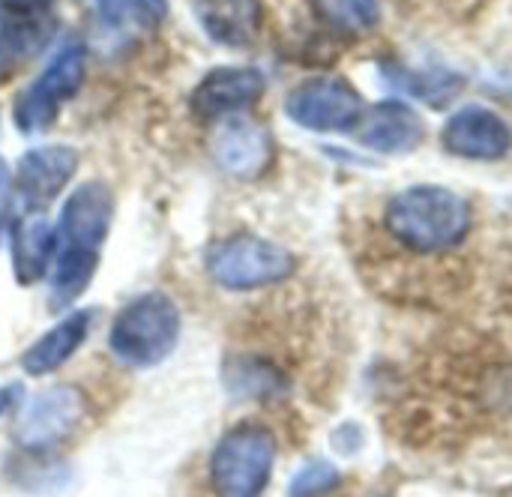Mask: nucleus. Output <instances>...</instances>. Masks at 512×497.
<instances>
[{"label":"nucleus","instance_id":"412c9836","mask_svg":"<svg viewBox=\"0 0 512 497\" xmlns=\"http://www.w3.org/2000/svg\"><path fill=\"white\" fill-rule=\"evenodd\" d=\"M93 3H96L102 21L111 24V27H126L129 21H141L129 0H93Z\"/></svg>","mask_w":512,"mask_h":497},{"label":"nucleus","instance_id":"2eb2a0df","mask_svg":"<svg viewBox=\"0 0 512 497\" xmlns=\"http://www.w3.org/2000/svg\"><path fill=\"white\" fill-rule=\"evenodd\" d=\"M90 324H93V312H87V309L66 315L60 324H54L45 336H39L21 354V369L30 378H42V375L57 372L84 345V339L90 333Z\"/></svg>","mask_w":512,"mask_h":497},{"label":"nucleus","instance_id":"9b49d317","mask_svg":"<svg viewBox=\"0 0 512 497\" xmlns=\"http://www.w3.org/2000/svg\"><path fill=\"white\" fill-rule=\"evenodd\" d=\"M357 135H360V144L375 153L405 156L423 144L426 123L411 105L399 99H384L363 114V120L357 123Z\"/></svg>","mask_w":512,"mask_h":497},{"label":"nucleus","instance_id":"dca6fc26","mask_svg":"<svg viewBox=\"0 0 512 497\" xmlns=\"http://www.w3.org/2000/svg\"><path fill=\"white\" fill-rule=\"evenodd\" d=\"M57 249V234L51 222L39 213H30L12 228V270L21 285H33L45 276L48 261Z\"/></svg>","mask_w":512,"mask_h":497},{"label":"nucleus","instance_id":"aec40b11","mask_svg":"<svg viewBox=\"0 0 512 497\" xmlns=\"http://www.w3.org/2000/svg\"><path fill=\"white\" fill-rule=\"evenodd\" d=\"M342 483V474L324 462V459H315V462H306L288 483V497H324L330 495L336 486Z\"/></svg>","mask_w":512,"mask_h":497},{"label":"nucleus","instance_id":"f257e3e1","mask_svg":"<svg viewBox=\"0 0 512 497\" xmlns=\"http://www.w3.org/2000/svg\"><path fill=\"white\" fill-rule=\"evenodd\" d=\"M384 225L405 249L417 255H438L456 249L468 237L471 204L447 186L420 183L387 201Z\"/></svg>","mask_w":512,"mask_h":497},{"label":"nucleus","instance_id":"4be33fe9","mask_svg":"<svg viewBox=\"0 0 512 497\" xmlns=\"http://www.w3.org/2000/svg\"><path fill=\"white\" fill-rule=\"evenodd\" d=\"M129 3L135 6L141 24H144V21H147V24H159V21L165 18V12H168V0H129Z\"/></svg>","mask_w":512,"mask_h":497},{"label":"nucleus","instance_id":"4468645a","mask_svg":"<svg viewBox=\"0 0 512 497\" xmlns=\"http://www.w3.org/2000/svg\"><path fill=\"white\" fill-rule=\"evenodd\" d=\"M201 30L225 48H249L264 27L261 0H192Z\"/></svg>","mask_w":512,"mask_h":497},{"label":"nucleus","instance_id":"39448f33","mask_svg":"<svg viewBox=\"0 0 512 497\" xmlns=\"http://www.w3.org/2000/svg\"><path fill=\"white\" fill-rule=\"evenodd\" d=\"M285 111L312 132H351L363 120V96L342 75H315L288 93Z\"/></svg>","mask_w":512,"mask_h":497},{"label":"nucleus","instance_id":"f3484780","mask_svg":"<svg viewBox=\"0 0 512 497\" xmlns=\"http://www.w3.org/2000/svg\"><path fill=\"white\" fill-rule=\"evenodd\" d=\"M381 75L393 90L408 93L411 99H420L432 108L450 105L465 87V78L453 69H411L402 63H384Z\"/></svg>","mask_w":512,"mask_h":497},{"label":"nucleus","instance_id":"f03ea898","mask_svg":"<svg viewBox=\"0 0 512 497\" xmlns=\"http://www.w3.org/2000/svg\"><path fill=\"white\" fill-rule=\"evenodd\" d=\"M276 435L261 423L231 426L210 453V486L216 497H261L276 465Z\"/></svg>","mask_w":512,"mask_h":497},{"label":"nucleus","instance_id":"6e6552de","mask_svg":"<svg viewBox=\"0 0 512 497\" xmlns=\"http://www.w3.org/2000/svg\"><path fill=\"white\" fill-rule=\"evenodd\" d=\"M114 219V192L99 183H81L60 213V237H63V255L78 258H99V246L108 237Z\"/></svg>","mask_w":512,"mask_h":497},{"label":"nucleus","instance_id":"b1692460","mask_svg":"<svg viewBox=\"0 0 512 497\" xmlns=\"http://www.w3.org/2000/svg\"><path fill=\"white\" fill-rule=\"evenodd\" d=\"M15 405H21V390L18 387H0V417L6 411H12Z\"/></svg>","mask_w":512,"mask_h":497},{"label":"nucleus","instance_id":"20e7f679","mask_svg":"<svg viewBox=\"0 0 512 497\" xmlns=\"http://www.w3.org/2000/svg\"><path fill=\"white\" fill-rule=\"evenodd\" d=\"M207 273L225 291H255L285 282L297 261L294 255L264 237H228L207 249Z\"/></svg>","mask_w":512,"mask_h":497},{"label":"nucleus","instance_id":"a211bd4d","mask_svg":"<svg viewBox=\"0 0 512 497\" xmlns=\"http://www.w3.org/2000/svg\"><path fill=\"white\" fill-rule=\"evenodd\" d=\"M225 387L231 390V396L237 399H279L288 390L285 375L267 363V360H255V357H237L225 363Z\"/></svg>","mask_w":512,"mask_h":497},{"label":"nucleus","instance_id":"1a4fd4ad","mask_svg":"<svg viewBox=\"0 0 512 497\" xmlns=\"http://www.w3.org/2000/svg\"><path fill=\"white\" fill-rule=\"evenodd\" d=\"M441 144L459 159L498 162L512 150V129L498 111L486 105H465L444 123Z\"/></svg>","mask_w":512,"mask_h":497},{"label":"nucleus","instance_id":"5701e85b","mask_svg":"<svg viewBox=\"0 0 512 497\" xmlns=\"http://www.w3.org/2000/svg\"><path fill=\"white\" fill-rule=\"evenodd\" d=\"M9 204H12V177H9L6 162L0 159V234H3L6 219H9Z\"/></svg>","mask_w":512,"mask_h":497},{"label":"nucleus","instance_id":"0eeeda50","mask_svg":"<svg viewBox=\"0 0 512 497\" xmlns=\"http://www.w3.org/2000/svg\"><path fill=\"white\" fill-rule=\"evenodd\" d=\"M84 414H87V399L78 387L57 384V387L39 390L27 402H21L15 438L30 453L51 450L54 444H60L66 435L75 432Z\"/></svg>","mask_w":512,"mask_h":497},{"label":"nucleus","instance_id":"f8f14e48","mask_svg":"<svg viewBox=\"0 0 512 497\" xmlns=\"http://www.w3.org/2000/svg\"><path fill=\"white\" fill-rule=\"evenodd\" d=\"M213 156L228 174L252 180L270 168L273 138H270L267 126H261L249 117H228L213 138Z\"/></svg>","mask_w":512,"mask_h":497},{"label":"nucleus","instance_id":"423d86ee","mask_svg":"<svg viewBox=\"0 0 512 497\" xmlns=\"http://www.w3.org/2000/svg\"><path fill=\"white\" fill-rule=\"evenodd\" d=\"M81 81H84V48L78 42H69L54 54L48 69L15 96L12 105L15 126L27 135L45 132L54 123L60 105L78 93Z\"/></svg>","mask_w":512,"mask_h":497},{"label":"nucleus","instance_id":"ddd939ff","mask_svg":"<svg viewBox=\"0 0 512 497\" xmlns=\"http://www.w3.org/2000/svg\"><path fill=\"white\" fill-rule=\"evenodd\" d=\"M78 168V153L66 144L33 147L18 162V195L27 207L39 210L51 204Z\"/></svg>","mask_w":512,"mask_h":497},{"label":"nucleus","instance_id":"7ed1b4c3","mask_svg":"<svg viewBox=\"0 0 512 497\" xmlns=\"http://www.w3.org/2000/svg\"><path fill=\"white\" fill-rule=\"evenodd\" d=\"M180 339V312L168 294L150 291L132 300L111 324L108 348L132 369H150L162 363Z\"/></svg>","mask_w":512,"mask_h":497},{"label":"nucleus","instance_id":"6ab92c4d","mask_svg":"<svg viewBox=\"0 0 512 497\" xmlns=\"http://www.w3.org/2000/svg\"><path fill=\"white\" fill-rule=\"evenodd\" d=\"M315 15L339 36H366L381 21L378 0H312Z\"/></svg>","mask_w":512,"mask_h":497},{"label":"nucleus","instance_id":"9d476101","mask_svg":"<svg viewBox=\"0 0 512 497\" xmlns=\"http://www.w3.org/2000/svg\"><path fill=\"white\" fill-rule=\"evenodd\" d=\"M267 90V78L252 66H219L207 72L189 96L198 120H228L252 108Z\"/></svg>","mask_w":512,"mask_h":497}]
</instances>
